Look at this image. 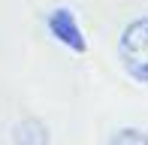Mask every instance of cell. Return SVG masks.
Here are the masks:
<instances>
[{
	"instance_id": "cell-1",
	"label": "cell",
	"mask_w": 148,
	"mask_h": 145,
	"mask_svg": "<svg viewBox=\"0 0 148 145\" xmlns=\"http://www.w3.org/2000/svg\"><path fill=\"white\" fill-rule=\"evenodd\" d=\"M118 57L130 79L148 85V15H139L130 24H124L118 36Z\"/></svg>"
},
{
	"instance_id": "cell-2",
	"label": "cell",
	"mask_w": 148,
	"mask_h": 145,
	"mask_svg": "<svg viewBox=\"0 0 148 145\" xmlns=\"http://www.w3.org/2000/svg\"><path fill=\"white\" fill-rule=\"evenodd\" d=\"M49 30L51 36L58 39L60 45H66L70 51H76V55H82L85 51V36H82V27L76 24V15H73L70 9H51L49 15Z\"/></svg>"
},
{
	"instance_id": "cell-3",
	"label": "cell",
	"mask_w": 148,
	"mask_h": 145,
	"mask_svg": "<svg viewBox=\"0 0 148 145\" xmlns=\"http://www.w3.org/2000/svg\"><path fill=\"white\" fill-rule=\"evenodd\" d=\"M12 142L15 145H49V130L39 118H21L12 127Z\"/></svg>"
},
{
	"instance_id": "cell-4",
	"label": "cell",
	"mask_w": 148,
	"mask_h": 145,
	"mask_svg": "<svg viewBox=\"0 0 148 145\" xmlns=\"http://www.w3.org/2000/svg\"><path fill=\"white\" fill-rule=\"evenodd\" d=\"M109 145H148V133L139 127H121L112 133Z\"/></svg>"
}]
</instances>
